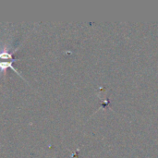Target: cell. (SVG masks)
<instances>
[{
  "label": "cell",
  "instance_id": "obj_1",
  "mask_svg": "<svg viewBox=\"0 0 158 158\" xmlns=\"http://www.w3.org/2000/svg\"><path fill=\"white\" fill-rule=\"evenodd\" d=\"M14 61H16V59H12V60H8V61H2V60H0V71L1 72H4L6 69H7L8 68H10V69H12L19 77H21L22 79H24L23 77H22V75L21 74H19V72L13 67V62ZM25 80V79H24ZM26 81V80H25Z\"/></svg>",
  "mask_w": 158,
  "mask_h": 158
}]
</instances>
